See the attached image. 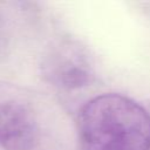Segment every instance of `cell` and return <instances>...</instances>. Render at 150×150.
<instances>
[{
  "instance_id": "cell-1",
  "label": "cell",
  "mask_w": 150,
  "mask_h": 150,
  "mask_svg": "<svg viewBox=\"0 0 150 150\" xmlns=\"http://www.w3.org/2000/svg\"><path fill=\"white\" fill-rule=\"evenodd\" d=\"M77 135L82 150H150V114L121 94L95 96L79 111Z\"/></svg>"
},
{
  "instance_id": "cell-3",
  "label": "cell",
  "mask_w": 150,
  "mask_h": 150,
  "mask_svg": "<svg viewBox=\"0 0 150 150\" xmlns=\"http://www.w3.org/2000/svg\"><path fill=\"white\" fill-rule=\"evenodd\" d=\"M67 57H63V54H57L55 60L52 63V77L54 81L64 88H80L87 86L91 81L90 68L87 63L79 59H75L76 55L66 54Z\"/></svg>"
},
{
  "instance_id": "cell-2",
  "label": "cell",
  "mask_w": 150,
  "mask_h": 150,
  "mask_svg": "<svg viewBox=\"0 0 150 150\" xmlns=\"http://www.w3.org/2000/svg\"><path fill=\"white\" fill-rule=\"evenodd\" d=\"M39 142V125L28 107L12 98H0V148L32 150Z\"/></svg>"
}]
</instances>
